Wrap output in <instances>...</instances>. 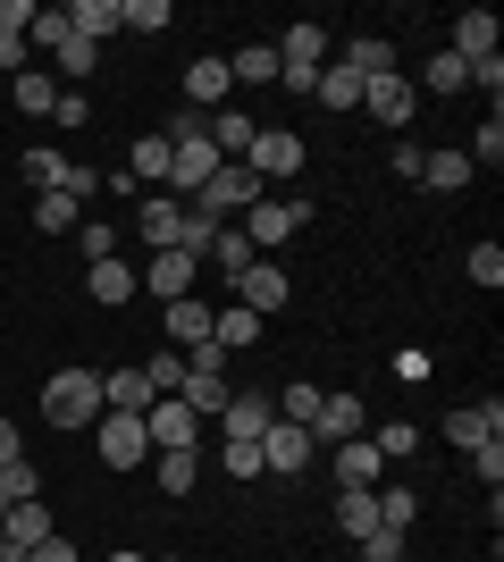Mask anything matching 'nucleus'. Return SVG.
Instances as JSON below:
<instances>
[{
	"label": "nucleus",
	"mask_w": 504,
	"mask_h": 562,
	"mask_svg": "<svg viewBox=\"0 0 504 562\" xmlns=\"http://www.w3.org/2000/svg\"><path fill=\"white\" fill-rule=\"evenodd\" d=\"M9 462H25V446H18V428L0 420V470H9Z\"/></svg>",
	"instance_id": "nucleus-57"
},
{
	"label": "nucleus",
	"mask_w": 504,
	"mask_h": 562,
	"mask_svg": "<svg viewBox=\"0 0 504 562\" xmlns=\"http://www.w3.org/2000/svg\"><path fill=\"white\" fill-rule=\"evenodd\" d=\"M462 85H471V68H462L455 50H437L429 59V93H462Z\"/></svg>",
	"instance_id": "nucleus-45"
},
{
	"label": "nucleus",
	"mask_w": 504,
	"mask_h": 562,
	"mask_svg": "<svg viewBox=\"0 0 504 562\" xmlns=\"http://www.w3.org/2000/svg\"><path fill=\"white\" fill-rule=\"evenodd\" d=\"M387 370L404 378V386H421V378H429V370H437V361H429V352H421V345H404V352H395V361H387Z\"/></svg>",
	"instance_id": "nucleus-50"
},
{
	"label": "nucleus",
	"mask_w": 504,
	"mask_h": 562,
	"mask_svg": "<svg viewBox=\"0 0 504 562\" xmlns=\"http://www.w3.org/2000/svg\"><path fill=\"white\" fill-rule=\"evenodd\" d=\"M303 227H312V202H303V193H261V202L244 211V244H253V252H278V244H294Z\"/></svg>",
	"instance_id": "nucleus-2"
},
{
	"label": "nucleus",
	"mask_w": 504,
	"mask_h": 562,
	"mask_svg": "<svg viewBox=\"0 0 504 562\" xmlns=\"http://www.w3.org/2000/svg\"><path fill=\"white\" fill-rule=\"evenodd\" d=\"M320 446H312V428H294V420H269L261 428V470H278V479H294V470H312Z\"/></svg>",
	"instance_id": "nucleus-8"
},
{
	"label": "nucleus",
	"mask_w": 504,
	"mask_h": 562,
	"mask_svg": "<svg viewBox=\"0 0 504 562\" xmlns=\"http://www.w3.org/2000/svg\"><path fill=\"white\" fill-rule=\"evenodd\" d=\"M361 562H404V538H395V529H370V538H361Z\"/></svg>",
	"instance_id": "nucleus-52"
},
{
	"label": "nucleus",
	"mask_w": 504,
	"mask_h": 562,
	"mask_svg": "<svg viewBox=\"0 0 504 562\" xmlns=\"http://www.w3.org/2000/svg\"><path fill=\"white\" fill-rule=\"evenodd\" d=\"M345 68H354L361 85H370V76H395V43H387V34H354V43H345Z\"/></svg>",
	"instance_id": "nucleus-28"
},
{
	"label": "nucleus",
	"mask_w": 504,
	"mask_h": 562,
	"mask_svg": "<svg viewBox=\"0 0 504 562\" xmlns=\"http://www.w3.org/2000/svg\"><path fill=\"white\" fill-rule=\"evenodd\" d=\"M370 446H379V453H387V462H404V453H412V446H421V428H412V420H387V428H379V437H370Z\"/></svg>",
	"instance_id": "nucleus-46"
},
{
	"label": "nucleus",
	"mask_w": 504,
	"mask_h": 562,
	"mask_svg": "<svg viewBox=\"0 0 504 562\" xmlns=\"http://www.w3.org/2000/svg\"><path fill=\"white\" fill-rule=\"evenodd\" d=\"M76 218H85V202H68V193H34V227H51V235H68Z\"/></svg>",
	"instance_id": "nucleus-38"
},
{
	"label": "nucleus",
	"mask_w": 504,
	"mask_h": 562,
	"mask_svg": "<svg viewBox=\"0 0 504 562\" xmlns=\"http://www.w3.org/2000/svg\"><path fill=\"white\" fill-rule=\"evenodd\" d=\"M303 160H312V151H303V135H294V126H261V135H253V151H244V168H253L261 186L303 177Z\"/></svg>",
	"instance_id": "nucleus-6"
},
{
	"label": "nucleus",
	"mask_w": 504,
	"mask_h": 562,
	"mask_svg": "<svg viewBox=\"0 0 504 562\" xmlns=\"http://www.w3.org/2000/svg\"><path fill=\"white\" fill-rule=\"evenodd\" d=\"M361 110L379 117V126H412V110H421V85H412L404 68H395V76H370V85H361Z\"/></svg>",
	"instance_id": "nucleus-10"
},
{
	"label": "nucleus",
	"mask_w": 504,
	"mask_h": 562,
	"mask_svg": "<svg viewBox=\"0 0 504 562\" xmlns=\"http://www.w3.org/2000/svg\"><path fill=\"white\" fill-rule=\"evenodd\" d=\"M177 227H186V202H168V193H144V211H135V235H144V252H177Z\"/></svg>",
	"instance_id": "nucleus-13"
},
{
	"label": "nucleus",
	"mask_w": 504,
	"mask_h": 562,
	"mask_svg": "<svg viewBox=\"0 0 504 562\" xmlns=\"http://www.w3.org/2000/svg\"><path fill=\"white\" fill-rule=\"evenodd\" d=\"M193 278H202V260H193V252H152V269H144V294H168V303H177V294H186Z\"/></svg>",
	"instance_id": "nucleus-22"
},
{
	"label": "nucleus",
	"mask_w": 504,
	"mask_h": 562,
	"mask_svg": "<svg viewBox=\"0 0 504 562\" xmlns=\"http://www.w3.org/2000/svg\"><path fill=\"white\" fill-rule=\"evenodd\" d=\"M68 25L85 34V43H110L126 25V0H68Z\"/></svg>",
	"instance_id": "nucleus-23"
},
{
	"label": "nucleus",
	"mask_w": 504,
	"mask_h": 562,
	"mask_svg": "<svg viewBox=\"0 0 504 562\" xmlns=\"http://www.w3.org/2000/svg\"><path fill=\"white\" fill-rule=\"evenodd\" d=\"M168 345H177V352L211 345V303H202V294H177V303H168Z\"/></svg>",
	"instance_id": "nucleus-17"
},
{
	"label": "nucleus",
	"mask_w": 504,
	"mask_h": 562,
	"mask_svg": "<svg viewBox=\"0 0 504 562\" xmlns=\"http://www.w3.org/2000/svg\"><path fill=\"white\" fill-rule=\"evenodd\" d=\"M253 260H261V252H253V244H244V227H219V244H211V260H202V269H219V278L236 285L244 269H253Z\"/></svg>",
	"instance_id": "nucleus-31"
},
{
	"label": "nucleus",
	"mask_w": 504,
	"mask_h": 562,
	"mask_svg": "<svg viewBox=\"0 0 504 562\" xmlns=\"http://www.w3.org/2000/svg\"><path fill=\"white\" fill-rule=\"evenodd\" d=\"M320 403H328V395H320V386H287V412H278V420L312 428V420H320Z\"/></svg>",
	"instance_id": "nucleus-47"
},
{
	"label": "nucleus",
	"mask_w": 504,
	"mask_h": 562,
	"mask_svg": "<svg viewBox=\"0 0 504 562\" xmlns=\"http://www.w3.org/2000/svg\"><path fill=\"white\" fill-rule=\"evenodd\" d=\"M144 403H152V386H144V370H135V361L101 370V412H144Z\"/></svg>",
	"instance_id": "nucleus-25"
},
{
	"label": "nucleus",
	"mask_w": 504,
	"mask_h": 562,
	"mask_svg": "<svg viewBox=\"0 0 504 562\" xmlns=\"http://www.w3.org/2000/svg\"><path fill=\"white\" fill-rule=\"evenodd\" d=\"M446 437H455L462 453H471V446H488V437H504V403L488 395V403H462V412H446Z\"/></svg>",
	"instance_id": "nucleus-15"
},
{
	"label": "nucleus",
	"mask_w": 504,
	"mask_h": 562,
	"mask_svg": "<svg viewBox=\"0 0 504 562\" xmlns=\"http://www.w3.org/2000/svg\"><path fill=\"white\" fill-rule=\"evenodd\" d=\"M160 562H177V554H160Z\"/></svg>",
	"instance_id": "nucleus-60"
},
{
	"label": "nucleus",
	"mask_w": 504,
	"mask_h": 562,
	"mask_svg": "<svg viewBox=\"0 0 504 562\" xmlns=\"http://www.w3.org/2000/svg\"><path fill=\"white\" fill-rule=\"evenodd\" d=\"M211 345H219V352H244V345H261V319H253L244 303H219V311H211Z\"/></svg>",
	"instance_id": "nucleus-27"
},
{
	"label": "nucleus",
	"mask_w": 504,
	"mask_h": 562,
	"mask_svg": "<svg viewBox=\"0 0 504 562\" xmlns=\"http://www.w3.org/2000/svg\"><path fill=\"white\" fill-rule=\"evenodd\" d=\"M336 529H345V538H370V529H379V487H336Z\"/></svg>",
	"instance_id": "nucleus-24"
},
{
	"label": "nucleus",
	"mask_w": 504,
	"mask_h": 562,
	"mask_svg": "<svg viewBox=\"0 0 504 562\" xmlns=\"http://www.w3.org/2000/svg\"><path fill=\"white\" fill-rule=\"evenodd\" d=\"M312 101H320V110H354V101H361V76L345 68V59H328V68H320V85H312Z\"/></svg>",
	"instance_id": "nucleus-33"
},
{
	"label": "nucleus",
	"mask_w": 504,
	"mask_h": 562,
	"mask_svg": "<svg viewBox=\"0 0 504 562\" xmlns=\"http://www.w3.org/2000/svg\"><path fill=\"white\" fill-rule=\"evenodd\" d=\"M471 470H480V487L496 495V487H504V437H488V446H471Z\"/></svg>",
	"instance_id": "nucleus-44"
},
{
	"label": "nucleus",
	"mask_w": 504,
	"mask_h": 562,
	"mask_svg": "<svg viewBox=\"0 0 504 562\" xmlns=\"http://www.w3.org/2000/svg\"><path fill=\"white\" fill-rule=\"evenodd\" d=\"M51 117H59V126H85V117H93V101H85V93H59V110H51Z\"/></svg>",
	"instance_id": "nucleus-55"
},
{
	"label": "nucleus",
	"mask_w": 504,
	"mask_h": 562,
	"mask_svg": "<svg viewBox=\"0 0 504 562\" xmlns=\"http://www.w3.org/2000/svg\"><path fill=\"white\" fill-rule=\"evenodd\" d=\"M361 395H328L320 403V420H312V446H345V437H361Z\"/></svg>",
	"instance_id": "nucleus-19"
},
{
	"label": "nucleus",
	"mask_w": 504,
	"mask_h": 562,
	"mask_svg": "<svg viewBox=\"0 0 504 562\" xmlns=\"http://www.w3.org/2000/svg\"><path fill=\"white\" fill-rule=\"evenodd\" d=\"M261 193H269V186H261V177H253L244 160H219V177H211L202 193H193L186 211H202V218H244L253 202H261Z\"/></svg>",
	"instance_id": "nucleus-4"
},
{
	"label": "nucleus",
	"mask_w": 504,
	"mask_h": 562,
	"mask_svg": "<svg viewBox=\"0 0 504 562\" xmlns=\"http://www.w3.org/2000/svg\"><path fill=\"white\" fill-rule=\"evenodd\" d=\"M219 462L227 479H261V437H219Z\"/></svg>",
	"instance_id": "nucleus-37"
},
{
	"label": "nucleus",
	"mask_w": 504,
	"mask_h": 562,
	"mask_svg": "<svg viewBox=\"0 0 504 562\" xmlns=\"http://www.w3.org/2000/svg\"><path fill=\"white\" fill-rule=\"evenodd\" d=\"M462 160H471V168H480V160L496 168V160H504V117H488V126H480V143H471V151H462Z\"/></svg>",
	"instance_id": "nucleus-48"
},
{
	"label": "nucleus",
	"mask_w": 504,
	"mask_h": 562,
	"mask_svg": "<svg viewBox=\"0 0 504 562\" xmlns=\"http://www.w3.org/2000/svg\"><path fill=\"white\" fill-rule=\"evenodd\" d=\"M0 562H25V554H18V546H9V538H0Z\"/></svg>",
	"instance_id": "nucleus-59"
},
{
	"label": "nucleus",
	"mask_w": 504,
	"mask_h": 562,
	"mask_svg": "<svg viewBox=\"0 0 504 562\" xmlns=\"http://www.w3.org/2000/svg\"><path fill=\"white\" fill-rule=\"evenodd\" d=\"M462 269H471V285H488V294L504 285V252H496V244H471V260H462Z\"/></svg>",
	"instance_id": "nucleus-43"
},
{
	"label": "nucleus",
	"mask_w": 504,
	"mask_h": 562,
	"mask_svg": "<svg viewBox=\"0 0 504 562\" xmlns=\"http://www.w3.org/2000/svg\"><path fill=\"white\" fill-rule=\"evenodd\" d=\"M177 403H186L193 420H219V412H227V378H219V370H193V361H186V386H177Z\"/></svg>",
	"instance_id": "nucleus-21"
},
{
	"label": "nucleus",
	"mask_w": 504,
	"mask_h": 562,
	"mask_svg": "<svg viewBox=\"0 0 504 562\" xmlns=\"http://www.w3.org/2000/svg\"><path fill=\"white\" fill-rule=\"evenodd\" d=\"M202 479V453H160V495H186Z\"/></svg>",
	"instance_id": "nucleus-42"
},
{
	"label": "nucleus",
	"mask_w": 504,
	"mask_h": 562,
	"mask_svg": "<svg viewBox=\"0 0 504 562\" xmlns=\"http://www.w3.org/2000/svg\"><path fill=\"white\" fill-rule=\"evenodd\" d=\"M471 93H488V110H496L504 101V59H480V68H471Z\"/></svg>",
	"instance_id": "nucleus-53"
},
{
	"label": "nucleus",
	"mask_w": 504,
	"mask_h": 562,
	"mask_svg": "<svg viewBox=\"0 0 504 562\" xmlns=\"http://www.w3.org/2000/svg\"><path fill=\"white\" fill-rule=\"evenodd\" d=\"M202 135H211L219 160H244V151H253V135H261V117H244V110H211V117H202Z\"/></svg>",
	"instance_id": "nucleus-16"
},
{
	"label": "nucleus",
	"mask_w": 504,
	"mask_h": 562,
	"mask_svg": "<svg viewBox=\"0 0 504 562\" xmlns=\"http://www.w3.org/2000/svg\"><path fill=\"white\" fill-rule=\"evenodd\" d=\"M269 420H278V403H269V395H227V412H219V437H261Z\"/></svg>",
	"instance_id": "nucleus-26"
},
{
	"label": "nucleus",
	"mask_w": 504,
	"mask_h": 562,
	"mask_svg": "<svg viewBox=\"0 0 504 562\" xmlns=\"http://www.w3.org/2000/svg\"><path fill=\"white\" fill-rule=\"evenodd\" d=\"M18 177L34 193H68V202H93L101 193V177L85 160H59V151H51V143H34V151H18Z\"/></svg>",
	"instance_id": "nucleus-3"
},
{
	"label": "nucleus",
	"mask_w": 504,
	"mask_h": 562,
	"mask_svg": "<svg viewBox=\"0 0 504 562\" xmlns=\"http://www.w3.org/2000/svg\"><path fill=\"white\" fill-rule=\"evenodd\" d=\"M387 479V453L370 446V437H345L336 446V487H379Z\"/></svg>",
	"instance_id": "nucleus-18"
},
{
	"label": "nucleus",
	"mask_w": 504,
	"mask_h": 562,
	"mask_svg": "<svg viewBox=\"0 0 504 562\" xmlns=\"http://www.w3.org/2000/svg\"><path fill=\"white\" fill-rule=\"evenodd\" d=\"M93 68H101V43H85L68 25V34H59V76H93Z\"/></svg>",
	"instance_id": "nucleus-39"
},
{
	"label": "nucleus",
	"mask_w": 504,
	"mask_h": 562,
	"mask_svg": "<svg viewBox=\"0 0 504 562\" xmlns=\"http://www.w3.org/2000/svg\"><path fill=\"white\" fill-rule=\"evenodd\" d=\"M227 76H236V85H278V50H269V43H244L236 59H227Z\"/></svg>",
	"instance_id": "nucleus-35"
},
{
	"label": "nucleus",
	"mask_w": 504,
	"mask_h": 562,
	"mask_svg": "<svg viewBox=\"0 0 504 562\" xmlns=\"http://www.w3.org/2000/svg\"><path fill=\"white\" fill-rule=\"evenodd\" d=\"M421 186L429 193H462L471 186V160H462V151H421Z\"/></svg>",
	"instance_id": "nucleus-32"
},
{
	"label": "nucleus",
	"mask_w": 504,
	"mask_h": 562,
	"mask_svg": "<svg viewBox=\"0 0 504 562\" xmlns=\"http://www.w3.org/2000/svg\"><path fill=\"white\" fill-rule=\"evenodd\" d=\"M135 370H144L152 403H160V395H177V386H186V352H152V361H135Z\"/></svg>",
	"instance_id": "nucleus-36"
},
{
	"label": "nucleus",
	"mask_w": 504,
	"mask_h": 562,
	"mask_svg": "<svg viewBox=\"0 0 504 562\" xmlns=\"http://www.w3.org/2000/svg\"><path fill=\"white\" fill-rule=\"evenodd\" d=\"M59 34H68V9H34V25H25V43H51V50H59Z\"/></svg>",
	"instance_id": "nucleus-49"
},
{
	"label": "nucleus",
	"mask_w": 504,
	"mask_h": 562,
	"mask_svg": "<svg viewBox=\"0 0 504 562\" xmlns=\"http://www.w3.org/2000/svg\"><path fill=\"white\" fill-rule=\"evenodd\" d=\"M25 562H85V554H76L68 538H43V546H34V554H25Z\"/></svg>",
	"instance_id": "nucleus-56"
},
{
	"label": "nucleus",
	"mask_w": 504,
	"mask_h": 562,
	"mask_svg": "<svg viewBox=\"0 0 504 562\" xmlns=\"http://www.w3.org/2000/svg\"><path fill=\"white\" fill-rule=\"evenodd\" d=\"M85 235V269H93V260H119V227H76Z\"/></svg>",
	"instance_id": "nucleus-51"
},
{
	"label": "nucleus",
	"mask_w": 504,
	"mask_h": 562,
	"mask_svg": "<svg viewBox=\"0 0 504 562\" xmlns=\"http://www.w3.org/2000/svg\"><path fill=\"white\" fill-rule=\"evenodd\" d=\"M412 520H421V487H379V529L412 538Z\"/></svg>",
	"instance_id": "nucleus-34"
},
{
	"label": "nucleus",
	"mask_w": 504,
	"mask_h": 562,
	"mask_svg": "<svg viewBox=\"0 0 504 562\" xmlns=\"http://www.w3.org/2000/svg\"><path fill=\"white\" fill-rule=\"evenodd\" d=\"M236 303L253 311V319H278V311L294 303V285H287V269H278V260H253V269H244V278H236Z\"/></svg>",
	"instance_id": "nucleus-9"
},
{
	"label": "nucleus",
	"mask_w": 504,
	"mask_h": 562,
	"mask_svg": "<svg viewBox=\"0 0 504 562\" xmlns=\"http://www.w3.org/2000/svg\"><path fill=\"white\" fill-rule=\"evenodd\" d=\"M227 93H236V76H227V59H193L186 68V110H227Z\"/></svg>",
	"instance_id": "nucleus-14"
},
{
	"label": "nucleus",
	"mask_w": 504,
	"mask_h": 562,
	"mask_svg": "<svg viewBox=\"0 0 504 562\" xmlns=\"http://www.w3.org/2000/svg\"><path fill=\"white\" fill-rule=\"evenodd\" d=\"M85 294H93L101 311H119V303L144 294V269H135V260H93V269H85Z\"/></svg>",
	"instance_id": "nucleus-11"
},
{
	"label": "nucleus",
	"mask_w": 504,
	"mask_h": 562,
	"mask_svg": "<svg viewBox=\"0 0 504 562\" xmlns=\"http://www.w3.org/2000/svg\"><path fill=\"white\" fill-rule=\"evenodd\" d=\"M43 420L51 428H93L101 420V370H59V378H43Z\"/></svg>",
	"instance_id": "nucleus-1"
},
{
	"label": "nucleus",
	"mask_w": 504,
	"mask_h": 562,
	"mask_svg": "<svg viewBox=\"0 0 504 562\" xmlns=\"http://www.w3.org/2000/svg\"><path fill=\"white\" fill-rule=\"evenodd\" d=\"M25 495H43V470H34V462H9V470H0V513L25 504Z\"/></svg>",
	"instance_id": "nucleus-40"
},
{
	"label": "nucleus",
	"mask_w": 504,
	"mask_h": 562,
	"mask_svg": "<svg viewBox=\"0 0 504 562\" xmlns=\"http://www.w3.org/2000/svg\"><path fill=\"white\" fill-rule=\"evenodd\" d=\"M93 446H101V470H144L152 462L144 412H101V420H93Z\"/></svg>",
	"instance_id": "nucleus-5"
},
{
	"label": "nucleus",
	"mask_w": 504,
	"mask_h": 562,
	"mask_svg": "<svg viewBox=\"0 0 504 562\" xmlns=\"http://www.w3.org/2000/svg\"><path fill=\"white\" fill-rule=\"evenodd\" d=\"M9 93H18V110H25V117H51V110H59V76L25 68V76H9Z\"/></svg>",
	"instance_id": "nucleus-30"
},
{
	"label": "nucleus",
	"mask_w": 504,
	"mask_h": 562,
	"mask_svg": "<svg viewBox=\"0 0 504 562\" xmlns=\"http://www.w3.org/2000/svg\"><path fill=\"white\" fill-rule=\"evenodd\" d=\"M455 59H462V68L496 59V18H488V9H462V18H455Z\"/></svg>",
	"instance_id": "nucleus-20"
},
{
	"label": "nucleus",
	"mask_w": 504,
	"mask_h": 562,
	"mask_svg": "<svg viewBox=\"0 0 504 562\" xmlns=\"http://www.w3.org/2000/svg\"><path fill=\"white\" fill-rule=\"evenodd\" d=\"M126 177L160 193V186H168V135H135V151H126Z\"/></svg>",
	"instance_id": "nucleus-29"
},
{
	"label": "nucleus",
	"mask_w": 504,
	"mask_h": 562,
	"mask_svg": "<svg viewBox=\"0 0 504 562\" xmlns=\"http://www.w3.org/2000/svg\"><path fill=\"white\" fill-rule=\"evenodd\" d=\"M0 538L18 546V554H34L43 538H59V520H51L43 495H25V504H9V513H0Z\"/></svg>",
	"instance_id": "nucleus-12"
},
{
	"label": "nucleus",
	"mask_w": 504,
	"mask_h": 562,
	"mask_svg": "<svg viewBox=\"0 0 504 562\" xmlns=\"http://www.w3.org/2000/svg\"><path fill=\"white\" fill-rule=\"evenodd\" d=\"M387 168H395V177H412V186H421V143H395V151H387Z\"/></svg>",
	"instance_id": "nucleus-54"
},
{
	"label": "nucleus",
	"mask_w": 504,
	"mask_h": 562,
	"mask_svg": "<svg viewBox=\"0 0 504 562\" xmlns=\"http://www.w3.org/2000/svg\"><path fill=\"white\" fill-rule=\"evenodd\" d=\"M168 25H177L168 0H126V34H168Z\"/></svg>",
	"instance_id": "nucleus-41"
},
{
	"label": "nucleus",
	"mask_w": 504,
	"mask_h": 562,
	"mask_svg": "<svg viewBox=\"0 0 504 562\" xmlns=\"http://www.w3.org/2000/svg\"><path fill=\"white\" fill-rule=\"evenodd\" d=\"M110 562H152V554H135V546H119V554H110Z\"/></svg>",
	"instance_id": "nucleus-58"
},
{
	"label": "nucleus",
	"mask_w": 504,
	"mask_h": 562,
	"mask_svg": "<svg viewBox=\"0 0 504 562\" xmlns=\"http://www.w3.org/2000/svg\"><path fill=\"white\" fill-rule=\"evenodd\" d=\"M202 428H211V420H193L177 395L144 403V437H152V453H202Z\"/></svg>",
	"instance_id": "nucleus-7"
}]
</instances>
